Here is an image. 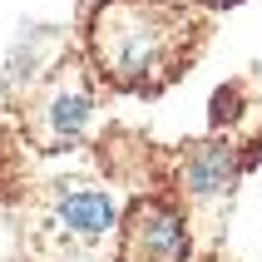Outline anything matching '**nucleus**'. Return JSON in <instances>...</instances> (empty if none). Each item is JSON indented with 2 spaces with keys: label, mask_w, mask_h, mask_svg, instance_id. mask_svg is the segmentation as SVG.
<instances>
[{
  "label": "nucleus",
  "mask_w": 262,
  "mask_h": 262,
  "mask_svg": "<svg viewBox=\"0 0 262 262\" xmlns=\"http://www.w3.org/2000/svg\"><path fill=\"white\" fill-rule=\"evenodd\" d=\"M203 20L193 0H99L89 15V59L114 89L159 94L193 64Z\"/></svg>",
  "instance_id": "obj_1"
},
{
  "label": "nucleus",
  "mask_w": 262,
  "mask_h": 262,
  "mask_svg": "<svg viewBox=\"0 0 262 262\" xmlns=\"http://www.w3.org/2000/svg\"><path fill=\"white\" fill-rule=\"evenodd\" d=\"M114 233V198L89 183V178H59L45 188L40 218H35V243L59 248V262H89Z\"/></svg>",
  "instance_id": "obj_2"
},
{
  "label": "nucleus",
  "mask_w": 262,
  "mask_h": 262,
  "mask_svg": "<svg viewBox=\"0 0 262 262\" xmlns=\"http://www.w3.org/2000/svg\"><path fill=\"white\" fill-rule=\"evenodd\" d=\"M237 173H243V159L223 139H193L178 154V188H183V203H188V218H198L203 233H218L223 213L233 203Z\"/></svg>",
  "instance_id": "obj_3"
},
{
  "label": "nucleus",
  "mask_w": 262,
  "mask_h": 262,
  "mask_svg": "<svg viewBox=\"0 0 262 262\" xmlns=\"http://www.w3.org/2000/svg\"><path fill=\"white\" fill-rule=\"evenodd\" d=\"M89 119H94V94H89L79 64H59L40 84V94L25 104V134L45 154L79 144L84 129H89Z\"/></svg>",
  "instance_id": "obj_4"
},
{
  "label": "nucleus",
  "mask_w": 262,
  "mask_h": 262,
  "mask_svg": "<svg viewBox=\"0 0 262 262\" xmlns=\"http://www.w3.org/2000/svg\"><path fill=\"white\" fill-rule=\"evenodd\" d=\"M124 262H188V218L159 198H134L119 237Z\"/></svg>",
  "instance_id": "obj_5"
},
{
  "label": "nucleus",
  "mask_w": 262,
  "mask_h": 262,
  "mask_svg": "<svg viewBox=\"0 0 262 262\" xmlns=\"http://www.w3.org/2000/svg\"><path fill=\"white\" fill-rule=\"evenodd\" d=\"M198 5H208V10H233V5H243V0H198Z\"/></svg>",
  "instance_id": "obj_6"
}]
</instances>
